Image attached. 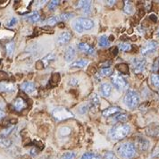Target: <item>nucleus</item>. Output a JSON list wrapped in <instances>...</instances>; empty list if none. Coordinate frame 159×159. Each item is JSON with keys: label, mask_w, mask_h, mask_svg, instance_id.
Listing matches in <instances>:
<instances>
[{"label": "nucleus", "mask_w": 159, "mask_h": 159, "mask_svg": "<svg viewBox=\"0 0 159 159\" xmlns=\"http://www.w3.org/2000/svg\"><path fill=\"white\" fill-rule=\"evenodd\" d=\"M132 65L136 73L142 72L145 69L146 66V59L142 57H136L133 58L132 61Z\"/></svg>", "instance_id": "423d86ee"}, {"label": "nucleus", "mask_w": 159, "mask_h": 159, "mask_svg": "<svg viewBox=\"0 0 159 159\" xmlns=\"http://www.w3.org/2000/svg\"><path fill=\"white\" fill-rule=\"evenodd\" d=\"M119 49L122 50V51H124V52H127V51H130L131 49H132V46L129 44V43H120L119 44Z\"/></svg>", "instance_id": "2f4dec72"}, {"label": "nucleus", "mask_w": 159, "mask_h": 159, "mask_svg": "<svg viewBox=\"0 0 159 159\" xmlns=\"http://www.w3.org/2000/svg\"><path fill=\"white\" fill-rule=\"evenodd\" d=\"M149 18H150L152 21H154V22H156V20H157V19H156V16H155V15H154V14H151L150 16H149Z\"/></svg>", "instance_id": "49530a36"}, {"label": "nucleus", "mask_w": 159, "mask_h": 159, "mask_svg": "<svg viewBox=\"0 0 159 159\" xmlns=\"http://www.w3.org/2000/svg\"><path fill=\"white\" fill-rule=\"evenodd\" d=\"M76 156L74 152H66L63 155V159H74Z\"/></svg>", "instance_id": "473e14b6"}, {"label": "nucleus", "mask_w": 159, "mask_h": 159, "mask_svg": "<svg viewBox=\"0 0 159 159\" xmlns=\"http://www.w3.org/2000/svg\"><path fill=\"white\" fill-rule=\"evenodd\" d=\"M138 148L141 150V151H146L148 149L149 147V142L148 139H143V138H139L138 139Z\"/></svg>", "instance_id": "2eb2a0df"}, {"label": "nucleus", "mask_w": 159, "mask_h": 159, "mask_svg": "<svg viewBox=\"0 0 159 159\" xmlns=\"http://www.w3.org/2000/svg\"><path fill=\"white\" fill-rule=\"evenodd\" d=\"M111 81H112V83L114 85V87L118 89L119 91H122L124 90L127 87H128V83L125 81V79L122 76H120L119 74H115L111 78Z\"/></svg>", "instance_id": "39448f33"}, {"label": "nucleus", "mask_w": 159, "mask_h": 159, "mask_svg": "<svg viewBox=\"0 0 159 159\" xmlns=\"http://www.w3.org/2000/svg\"><path fill=\"white\" fill-rule=\"evenodd\" d=\"M113 74V69L112 68H109V67H105L103 69L100 70V72L98 73V78L101 79L103 77H106V76H111Z\"/></svg>", "instance_id": "aec40b11"}, {"label": "nucleus", "mask_w": 159, "mask_h": 159, "mask_svg": "<svg viewBox=\"0 0 159 159\" xmlns=\"http://www.w3.org/2000/svg\"><path fill=\"white\" fill-rule=\"evenodd\" d=\"M88 65H89V61L88 60L80 59V60H77V61L73 62L71 65V67L72 68H83V67H86Z\"/></svg>", "instance_id": "6ab92c4d"}, {"label": "nucleus", "mask_w": 159, "mask_h": 159, "mask_svg": "<svg viewBox=\"0 0 159 159\" xmlns=\"http://www.w3.org/2000/svg\"><path fill=\"white\" fill-rule=\"evenodd\" d=\"M131 132V128L127 124H116L109 132V136L113 140H121L124 139Z\"/></svg>", "instance_id": "f257e3e1"}, {"label": "nucleus", "mask_w": 159, "mask_h": 159, "mask_svg": "<svg viewBox=\"0 0 159 159\" xmlns=\"http://www.w3.org/2000/svg\"><path fill=\"white\" fill-rule=\"evenodd\" d=\"M6 53L8 56H12L14 51V42L13 41H10L6 44Z\"/></svg>", "instance_id": "b1692460"}, {"label": "nucleus", "mask_w": 159, "mask_h": 159, "mask_svg": "<svg viewBox=\"0 0 159 159\" xmlns=\"http://www.w3.org/2000/svg\"><path fill=\"white\" fill-rule=\"evenodd\" d=\"M120 112V108L118 106H111L106 109H105L102 112V115L104 117H109L115 114H117Z\"/></svg>", "instance_id": "ddd939ff"}, {"label": "nucleus", "mask_w": 159, "mask_h": 159, "mask_svg": "<svg viewBox=\"0 0 159 159\" xmlns=\"http://www.w3.org/2000/svg\"><path fill=\"white\" fill-rule=\"evenodd\" d=\"M14 128H15V126L14 125H12V126H10V127H8L7 129H6L4 132H3V135L4 136H8L9 134H11L13 132V130H14Z\"/></svg>", "instance_id": "4c0bfd02"}, {"label": "nucleus", "mask_w": 159, "mask_h": 159, "mask_svg": "<svg viewBox=\"0 0 159 159\" xmlns=\"http://www.w3.org/2000/svg\"><path fill=\"white\" fill-rule=\"evenodd\" d=\"M123 11L124 13H128V14H131L133 11V6H132V4L129 1H126L125 4H124V7H123Z\"/></svg>", "instance_id": "393cba45"}, {"label": "nucleus", "mask_w": 159, "mask_h": 159, "mask_svg": "<svg viewBox=\"0 0 159 159\" xmlns=\"http://www.w3.org/2000/svg\"><path fill=\"white\" fill-rule=\"evenodd\" d=\"M17 23V19L13 17V18H12V19H11V21L8 23V26H10V27H11V26H13V25H14L15 23Z\"/></svg>", "instance_id": "c03bdc74"}, {"label": "nucleus", "mask_w": 159, "mask_h": 159, "mask_svg": "<svg viewBox=\"0 0 159 159\" xmlns=\"http://www.w3.org/2000/svg\"><path fill=\"white\" fill-rule=\"evenodd\" d=\"M105 159H117V157L113 152H106L105 154Z\"/></svg>", "instance_id": "a19ab883"}, {"label": "nucleus", "mask_w": 159, "mask_h": 159, "mask_svg": "<svg viewBox=\"0 0 159 159\" xmlns=\"http://www.w3.org/2000/svg\"><path fill=\"white\" fill-rule=\"evenodd\" d=\"M15 87L13 83L7 82H0V92H13Z\"/></svg>", "instance_id": "1a4fd4ad"}, {"label": "nucleus", "mask_w": 159, "mask_h": 159, "mask_svg": "<svg viewBox=\"0 0 159 159\" xmlns=\"http://www.w3.org/2000/svg\"><path fill=\"white\" fill-rule=\"evenodd\" d=\"M58 22H59L58 16H56V17L54 16V17H51V18L49 19V21H47V23H49V25H50V26H53V25L56 24Z\"/></svg>", "instance_id": "e433bc0d"}, {"label": "nucleus", "mask_w": 159, "mask_h": 159, "mask_svg": "<svg viewBox=\"0 0 159 159\" xmlns=\"http://www.w3.org/2000/svg\"><path fill=\"white\" fill-rule=\"evenodd\" d=\"M70 132H71V129L69 127H63V128L60 129V134L63 136L68 135V134H70Z\"/></svg>", "instance_id": "c9c22d12"}, {"label": "nucleus", "mask_w": 159, "mask_h": 159, "mask_svg": "<svg viewBox=\"0 0 159 159\" xmlns=\"http://www.w3.org/2000/svg\"><path fill=\"white\" fill-rule=\"evenodd\" d=\"M76 56V51L73 46H69L65 51V59L67 62H72Z\"/></svg>", "instance_id": "4468645a"}, {"label": "nucleus", "mask_w": 159, "mask_h": 159, "mask_svg": "<svg viewBox=\"0 0 159 159\" xmlns=\"http://www.w3.org/2000/svg\"><path fill=\"white\" fill-rule=\"evenodd\" d=\"M156 47H157V43L155 41H148V42H147L144 46H142L141 54L143 56L149 55V54H151V53L155 51Z\"/></svg>", "instance_id": "0eeeda50"}, {"label": "nucleus", "mask_w": 159, "mask_h": 159, "mask_svg": "<svg viewBox=\"0 0 159 159\" xmlns=\"http://www.w3.org/2000/svg\"><path fill=\"white\" fill-rule=\"evenodd\" d=\"M153 71H158L159 70V57L158 58H156L155 59V61L154 62V63H153Z\"/></svg>", "instance_id": "79ce46f5"}, {"label": "nucleus", "mask_w": 159, "mask_h": 159, "mask_svg": "<svg viewBox=\"0 0 159 159\" xmlns=\"http://www.w3.org/2000/svg\"><path fill=\"white\" fill-rule=\"evenodd\" d=\"M13 107L16 111L20 112V111H22L23 109H24L26 107V103L23 98H18L15 99V101L13 102Z\"/></svg>", "instance_id": "dca6fc26"}, {"label": "nucleus", "mask_w": 159, "mask_h": 159, "mask_svg": "<svg viewBox=\"0 0 159 159\" xmlns=\"http://www.w3.org/2000/svg\"><path fill=\"white\" fill-rule=\"evenodd\" d=\"M22 89L26 92V93H29V94H31L33 93L35 90H36V87H35V84L33 82H23L22 84Z\"/></svg>", "instance_id": "f8f14e48"}, {"label": "nucleus", "mask_w": 159, "mask_h": 159, "mask_svg": "<svg viewBox=\"0 0 159 159\" xmlns=\"http://www.w3.org/2000/svg\"><path fill=\"white\" fill-rule=\"evenodd\" d=\"M117 152L122 157L125 159H131L136 155V147L131 142H124L119 146Z\"/></svg>", "instance_id": "f03ea898"}, {"label": "nucleus", "mask_w": 159, "mask_h": 159, "mask_svg": "<svg viewBox=\"0 0 159 159\" xmlns=\"http://www.w3.org/2000/svg\"><path fill=\"white\" fill-rule=\"evenodd\" d=\"M0 145L5 148H8L12 145V141L6 136H4L2 134V135H0Z\"/></svg>", "instance_id": "4be33fe9"}, {"label": "nucleus", "mask_w": 159, "mask_h": 159, "mask_svg": "<svg viewBox=\"0 0 159 159\" xmlns=\"http://www.w3.org/2000/svg\"><path fill=\"white\" fill-rule=\"evenodd\" d=\"M59 4V1H51L49 2V4L47 5V8H49V10H54Z\"/></svg>", "instance_id": "58836bf2"}, {"label": "nucleus", "mask_w": 159, "mask_h": 159, "mask_svg": "<svg viewBox=\"0 0 159 159\" xmlns=\"http://www.w3.org/2000/svg\"><path fill=\"white\" fill-rule=\"evenodd\" d=\"M82 159H100L98 156H97L96 155L91 154V153H86L82 155Z\"/></svg>", "instance_id": "72a5a7b5"}, {"label": "nucleus", "mask_w": 159, "mask_h": 159, "mask_svg": "<svg viewBox=\"0 0 159 159\" xmlns=\"http://www.w3.org/2000/svg\"><path fill=\"white\" fill-rule=\"evenodd\" d=\"M78 6L80 8H82L83 13L85 14H89L90 13V10H91V4H90V1H80L79 2V5Z\"/></svg>", "instance_id": "f3484780"}, {"label": "nucleus", "mask_w": 159, "mask_h": 159, "mask_svg": "<svg viewBox=\"0 0 159 159\" xmlns=\"http://www.w3.org/2000/svg\"><path fill=\"white\" fill-rule=\"evenodd\" d=\"M114 3H115V1H107V4H109L110 6H111V5H113Z\"/></svg>", "instance_id": "de8ad7c7"}, {"label": "nucleus", "mask_w": 159, "mask_h": 159, "mask_svg": "<svg viewBox=\"0 0 159 159\" xmlns=\"http://www.w3.org/2000/svg\"><path fill=\"white\" fill-rule=\"evenodd\" d=\"M78 47L80 50L85 53L86 55H94V53H95V50L93 47H91L89 44H86V43H79Z\"/></svg>", "instance_id": "9d476101"}, {"label": "nucleus", "mask_w": 159, "mask_h": 159, "mask_svg": "<svg viewBox=\"0 0 159 159\" xmlns=\"http://www.w3.org/2000/svg\"><path fill=\"white\" fill-rule=\"evenodd\" d=\"M128 115L126 114H119L115 117V121L116 122H125L127 120H128Z\"/></svg>", "instance_id": "cd10ccee"}, {"label": "nucleus", "mask_w": 159, "mask_h": 159, "mask_svg": "<svg viewBox=\"0 0 159 159\" xmlns=\"http://www.w3.org/2000/svg\"><path fill=\"white\" fill-rule=\"evenodd\" d=\"M139 98L138 93L132 89H129L124 97V104L129 108L133 109L139 105Z\"/></svg>", "instance_id": "7ed1b4c3"}, {"label": "nucleus", "mask_w": 159, "mask_h": 159, "mask_svg": "<svg viewBox=\"0 0 159 159\" xmlns=\"http://www.w3.org/2000/svg\"><path fill=\"white\" fill-rule=\"evenodd\" d=\"M52 115L56 121H62V120H65V119L73 117V114L65 107L55 108L52 112Z\"/></svg>", "instance_id": "20e7f679"}, {"label": "nucleus", "mask_w": 159, "mask_h": 159, "mask_svg": "<svg viewBox=\"0 0 159 159\" xmlns=\"http://www.w3.org/2000/svg\"><path fill=\"white\" fill-rule=\"evenodd\" d=\"M27 20L32 23H36L40 21V15L38 12H34L31 14H30L29 16H27Z\"/></svg>", "instance_id": "412c9836"}, {"label": "nucleus", "mask_w": 159, "mask_h": 159, "mask_svg": "<svg viewBox=\"0 0 159 159\" xmlns=\"http://www.w3.org/2000/svg\"><path fill=\"white\" fill-rule=\"evenodd\" d=\"M55 59V56L53 55V54H49V55H47L45 58H43V60H42V63H43V65H44V66H47L49 65V63L52 61V60H54Z\"/></svg>", "instance_id": "c85d7f7f"}, {"label": "nucleus", "mask_w": 159, "mask_h": 159, "mask_svg": "<svg viewBox=\"0 0 159 159\" xmlns=\"http://www.w3.org/2000/svg\"><path fill=\"white\" fill-rule=\"evenodd\" d=\"M5 115H5V113H4V111L0 109V119L4 118V117H5Z\"/></svg>", "instance_id": "a18cd8bd"}, {"label": "nucleus", "mask_w": 159, "mask_h": 159, "mask_svg": "<svg viewBox=\"0 0 159 159\" xmlns=\"http://www.w3.org/2000/svg\"><path fill=\"white\" fill-rule=\"evenodd\" d=\"M98 44H99V46H102V47H105V46H109V41H108L107 37L105 36V35H104V36H101V37L99 38V39H98Z\"/></svg>", "instance_id": "bb28decb"}, {"label": "nucleus", "mask_w": 159, "mask_h": 159, "mask_svg": "<svg viewBox=\"0 0 159 159\" xmlns=\"http://www.w3.org/2000/svg\"><path fill=\"white\" fill-rule=\"evenodd\" d=\"M72 26L73 30H74L75 31H77L78 33H82V32H83V30H83L82 26L81 25V23H80L78 22L77 19L73 20V22L72 23Z\"/></svg>", "instance_id": "5701e85b"}, {"label": "nucleus", "mask_w": 159, "mask_h": 159, "mask_svg": "<svg viewBox=\"0 0 159 159\" xmlns=\"http://www.w3.org/2000/svg\"><path fill=\"white\" fill-rule=\"evenodd\" d=\"M90 100H91V103H92L95 106H99V98H98V97L97 96L96 94L92 95V97H91Z\"/></svg>", "instance_id": "f704fd0d"}, {"label": "nucleus", "mask_w": 159, "mask_h": 159, "mask_svg": "<svg viewBox=\"0 0 159 159\" xmlns=\"http://www.w3.org/2000/svg\"><path fill=\"white\" fill-rule=\"evenodd\" d=\"M74 16V14L72 13H62L60 14L58 18H59V21H67L71 18H72Z\"/></svg>", "instance_id": "a878e982"}, {"label": "nucleus", "mask_w": 159, "mask_h": 159, "mask_svg": "<svg viewBox=\"0 0 159 159\" xmlns=\"http://www.w3.org/2000/svg\"><path fill=\"white\" fill-rule=\"evenodd\" d=\"M78 22L81 23L83 30H90L94 27V23L88 18H77Z\"/></svg>", "instance_id": "9b49d317"}, {"label": "nucleus", "mask_w": 159, "mask_h": 159, "mask_svg": "<svg viewBox=\"0 0 159 159\" xmlns=\"http://www.w3.org/2000/svg\"><path fill=\"white\" fill-rule=\"evenodd\" d=\"M88 109H89V105H82V106H80V108H79V113L83 115V114H85L87 112Z\"/></svg>", "instance_id": "ea45409f"}, {"label": "nucleus", "mask_w": 159, "mask_h": 159, "mask_svg": "<svg viewBox=\"0 0 159 159\" xmlns=\"http://www.w3.org/2000/svg\"><path fill=\"white\" fill-rule=\"evenodd\" d=\"M159 156V147L155 148L152 153V157H158Z\"/></svg>", "instance_id": "37998d69"}, {"label": "nucleus", "mask_w": 159, "mask_h": 159, "mask_svg": "<svg viewBox=\"0 0 159 159\" xmlns=\"http://www.w3.org/2000/svg\"><path fill=\"white\" fill-rule=\"evenodd\" d=\"M150 81H151L152 84L155 87L159 88V75H157V74H152L151 77H150Z\"/></svg>", "instance_id": "7c9ffc66"}, {"label": "nucleus", "mask_w": 159, "mask_h": 159, "mask_svg": "<svg viewBox=\"0 0 159 159\" xmlns=\"http://www.w3.org/2000/svg\"><path fill=\"white\" fill-rule=\"evenodd\" d=\"M117 68L120 72H122L124 74H128L129 73V67L126 63H120L117 65Z\"/></svg>", "instance_id": "c756f323"}, {"label": "nucleus", "mask_w": 159, "mask_h": 159, "mask_svg": "<svg viewBox=\"0 0 159 159\" xmlns=\"http://www.w3.org/2000/svg\"><path fill=\"white\" fill-rule=\"evenodd\" d=\"M111 91H112V87L109 83H102L100 86V92L102 93V95L104 97H109V95L111 94Z\"/></svg>", "instance_id": "a211bd4d"}, {"label": "nucleus", "mask_w": 159, "mask_h": 159, "mask_svg": "<svg viewBox=\"0 0 159 159\" xmlns=\"http://www.w3.org/2000/svg\"><path fill=\"white\" fill-rule=\"evenodd\" d=\"M71 39H72V34L69 32V31H65V32H62L58 36V38H57V43L60 46H63V45L69 43L70 40H71Z\"/></svg>", "instance_id": "6e6552de"}]
</instances>
